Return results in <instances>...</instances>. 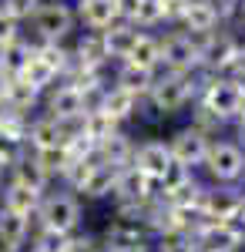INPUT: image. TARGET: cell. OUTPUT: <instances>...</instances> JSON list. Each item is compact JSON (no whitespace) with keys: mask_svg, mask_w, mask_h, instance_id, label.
I'll use <instances>...</instances> for the list:
<instances>
[{"mask_svg":"<svg viewBox=\"0 0 245 252\" xmlns=\"http://www.w3.org/2000/svg\"><path fill=\"white\" fill-rule=\"evenodd\" d=\"M242 10H245V3H242Z\"/></svg>","mask_w":245,"mask_h":252,"instance_id":"cell-44","label":"cell"},{"mask_svg":"<svg viewBox=\"0 0 245 252\" xmlns=\"http://www.w3.org/2000/svg\"><path fill=\"white\" fill-rule=\"evenodd\" d=\"M0 195H3V209H10V212H17V215H27V219L37 215V205H40V198H44L40 192L20 185V182H10Z\"/></svg>","mask_w":245,"mask_h":252,"instance_id":"cell-21","label":"cell"},{"mask_svg":"<svg viewBox=\"0 0 245 252\" xmlns=\"http://www.w3.org/2000/svg\"><path fill=\"white\" fill-rule=\"evenodd\" d=\"M31 20H34V31H37L40 44H61L74 31V10L64 0H44Z\"/></svg>","mask_w":245,"mask_h":252,"instance_id":"cell-2","label":"cell"},{"mask_svg":"<svg viewBox=\"0 0 245 252\" xmlns=\"http://www.w3.org/2000/svg\"><path fill=\"white\" fill-rule=\"evenodd\" d=\"M31 54H34V44H27L24 37H17L14 44L0 47V71H3L7 78H17L20 71H24V64L31 61Z\"/></svg>","mask_w":245,"mask_h":252,"instance_id":"cell-23","label":"cell"},{"mask_svg":"<svg viewBox=\"0 0 245 252\" xmlns=\"http://www.w3.org/2000/svg\"><path fill=\"white\" fill-rule=\"evenodd\" d=\"M134 108H138V97L131 91H124V88H108V94H104V104H101V111L114 121H124V118L134 115Z\"/></svg>","mask_w":245,"mask_h":252,"instance_id":"cell-26","label":"cell"},{"mask_svg":"<svg viewBox=\"0 0 245 252\" xmlns=\"http://www.w3.org/2000/svg\"><path fill=\"white\" fill-rule=\"evenodd\" d=\"M74 61H77V67H88V71H101V64L108 61L101 34H94V31H91V34H84V37L77 40Z\"/></svg>","mask_w":245,"mask_h":252,"instance_id":"cell-22","label":"cell"},{"mask_svg":"<svg viewBox=\"0 0 245 252\" xmlns=\"http://www.w3.org/2000/svg\"><path fill=\"white\" fill-rule=\"evenodd\" d=\"M27 145H31V152H37V155L64 148V145H67L64 125L54 121V118H37L34 125H27Z\"/></svg>","mask_w":245,"mask_h":252,"instance_id":"cell-13","label":"cell"},{"mask_svg":"<svg viewBox=\"0 0 245 252\" xmlns=\"http://www.w3.org/2000/svg\"><path fill=\"white\" fill-rule=\"evenodd\" d=\"M232 84H235V91H239V97H242V104H245V64L235 71V78H232Z\"/></svg>","mask_w":245,"mask_h":252,"instance_id":"cell-40","label":"cell"},{"mask_svg":"<svg viewBox=\"0 0 245 252\" xmlns=\"http://www.w3.org/2000/svg\"><path fill=\"white\" fill-rule=\"evenodd\" d=\"M138 31H134V24H111L104 34H101V40H104V54L108 58H121L128 61V54H131V47L138 44Z\"/></svg>","mask_w":245,"mask_h":252,"instance_id":"cell-20","label":"cell"},{"mask_svg":"<svg viewBox=\"0 0 245 252\" xmlns=\"http://www.w3.org/2000/svg\"><path fill=\"white\" fill-rule=\"evenodd\" d=\"M239 118H242V128H245V104H242V111H239Z\"/></svg>","mask_w":245,"mask_h":252,"instance_id":"cell-43","label":"cell"},{"mask_svg":"<svg viewBox=\"0 0 245 252\" xmlns=\"http://www.w3.org/2000/svg\"><path fill=\"white\" fill-rule=\"evenodd\" d=\"M17 37H20V31H17V20H14V17H7V14L0 10V47L14 44Z\"/></svg>","mask_w":245,"mask_h":252,"instance_id":"cell-36","label":"cell"},{"mask_svg":"<svg viewBox=\"0 0 245 252\" xmlns=\"http://www.w3.org/2000/svg\"><path fill=\"white\" fill-rule=\"evenodd\" d=\"M118 175H121V165H111V161H101L97 158L94 165H91V172L84 175V182L77 185V192H84L88 198H104V195L114 192Z\"/></svg>","mask_w":245,"mask_h":252,"instance_id":"cell-15","label":"cell"},{"mask_svg":"<svg viewBox=\"0 0 245 252\" xmlns=\"http://www.w3.org/2000/svg\"><path fill=\"white\" fill-rule=\"evenodd\" d=\"M185 27H188L191 34H198V37H208V34H215V27H218V17H215V10L205 3H191L188 10H185ZM188 34V37H191Z\"/></svg>","mask_w":245,"mask_h":252,"instance_id":"cell-25","label":"cell"},{"mask_svg":"<svg viewBox=\"0 0 245 252\" xmlns=\"http://www.w3.org/2000/svg\"><path fill=\"white\" fill-rule=\"evenodd\" d=\"M195 178H191V168H185V165H178V161H171L168 172L161 175V189H165V195L168 192H178V189H185V185H191Z\"/></svg>","mask_w":245,"mask_h":252,"instance_id":"cell-32","label":"cell"},{"mask_svg":"<svg viewBox=\"0 0 245 252\" xmlns=\"http://www.w3.org/2000/svg\"><path fill=\"white\" fill-rule=\"evenodd\" d=\"M239 202H242V195H235L232 189H205L202 219L205 222H232L239 215Z\"/></svg>","mask_w":245,"mask_h":252,"instance_id":"cell-14","label":"cell"},{"mask_svg":"<svg viewBox=\"0 0 245 252\" xmlns=\"http://www.w3.org/2000/svg\"><path fill=\"white\" fill-rule=\"evenodd\" d=\"M47 118H54V121H77V118H84V94H81V88L77 84H61L51 91L47 97Z\"/></svg>","mask_w":245,"mask_h":252,"instance_id":"cell-12","label":"cell"},{"mask_svg":"<svg viewBox=\"0 0 245 252\" xmlns=\"http://www.w3.org/2000/svg\"><path fill=\"white\" fill-rule=\"evenodd\" d=\"M3 172H10V165H7V161L0 158V178H3Z\"/></svg>","mask_w":245,"mask_h":252,"instance_id":"cell-41","label":"cell"},{"mask_svg":"<svg viewBox=\"0 0 245 252\" xmlns=\"http://www.w3.org/2000/svg\"><path fill=\"white\" fill-rule=\"evenodd\" d=\"M27 235H31V219H27V215L0 209V249L3 252L24 249V246H27Z\"/></svg>","mask_w":245,"mask_h":252,"instance_id":"cell-16","label":"cell"},{"mask_svg":"<svg viewBox=\"0 0 245 252\" xmlns=\"http://www.w3.org/2000/svg\"><path fill=\"white\" fill-rule=\"evenodd\" d=\"M205 168H208V175L218 178V182H235V178L245 172L242 148L232 145V141H215V145H208Z\"/></svg>","mask_w":245,"mask_h":252,"instance_id":"cell-5","label":"cell"},{"mask_svg":"<svg viewBox=\"0 0 245 252\" xmlns=\"http://www.w3.org/2000/svg\"><path fill=\"white\" fill-rule=\"evenodd\" d=\"M208 141L198 128H182V131H175V138L168 141V152H171V161H178V165H198V161H205L208 155Z\"/></svg>","mask_w":245,"mask_h":252,"instance_id":"cell-9","label":"cell"},{"mask_svg":"<svg viewBox=\"0 0 245 252\" xmlns=\"http://www.w3.org/2000/svg\"><path fill=\"white\" fill-rule=\"evenodd\" d=\"M111 135H118V121H114V118H108L104 111L84 115V138L94 145V152H97V145H101V141H108Z\"/></svg>","mask_w":245,"mask_h":252,"instance_id":"cell-28","label":"cell"},{"mask_svg":"<svg viewBox=\"0 0 245 252\" xmlns=\"http://www.w3.org/2000/svg\"><path fill=\"white\" fill-rule=\"evenodd\" d=\"M195 84H191L185 74H165L151 84V104L161 111V115H175L178 108H185V101L191 97Z\"/></svg>","mask_w":245,"mask_h":252,"instance_id":"cell-4","label":"cell"},{"mask_svg":"<svg viewBox=\"0 0 245 252\" xmlns=\"http://www.w3.org/2000/svg\"><path fill=\"white\" fill-rule=\"evenodd\" d=\"M161 252H198V249H195V239L191 235H165Z\"/></svg>","mask_w":245,"mask_h":252,"instance_id":"cell-35","label":"cell"},{"mask_svg":"<svg viewBox=\"0 0 245 252\" xmlns=\"http://www.w3.org/2000/svg\"><path fill=\"white\" fill-rule=\"evenodd\" d=\"M131 155H134L131 141L121 135V131H118V135H111L108 141H101V145H97V158H101V161H111V165H121V168L131 161Z\"/></svg>","mask_w":245,"mask_h":252,"instance_id":"cell-27","label":"cell"},{"mask_svg":"<svg viewBox=\"0 0 245 252\" xmlns=\"http://www.w3.org/2000/svg\"><path fill=\"white\" fill-rule=\"evenodd\" d=\"M40 3H44V0H3V3H0V10L20 24V20L34 17V10H37Z\"/></svg>","mask_w":245,"mask_h":252,"instance_id":"cell-33","label":"cell"},{"mask_svg":"<svg viewBox=\"0 0 245 252\" xmlns=\"http://www.w3.org/2000/svg\"><path fill=\"white\" fill-rule=\"evenodd\" d=\"M124 64H131V67H141V71H154L158 67V40L154 37H138V44L131 47V54Z\"/></svg>","mask_w":245,"mask_h":252,"instance_id":"cell-30","label":"cell"},{"mask_svg":"<svg viewBox=\"0 0 245 252\" xmlns=\"http://www.w3.org/2000/svg\"><path fill=\"white\" fill-rule=\"evenodd\" d=\"M158 64H165L171 74H185L198 67V44L188 34H171L165 44H158Z\"/></svg>","mask_w":245,"mask_h":252,"instance_id":"cell-6","label":"cell"},{"mask_svg":"<svg viewBox=\"0 0 245 252\" xmlns=\"http://www.w3.org/2000/svg\"><path fill=\"white\" fill-rule=\"evenodd\" d=\"M151 192H154V182L148 175H141L138 168H121L118 175V185H114V195H118V205H148Z\"/></svg>","mask_w":245,"mask_h":252,"instance_id":"cell-10","label":"cell"},{"mask_svg":"<svg viewBox=\"0 0 245 252\" xmlns=\"http://www.w3.org/2000/svg\"><path fill=\"white\" fill-rule=\"evenodd\" d=\"M208 7L215 10V17L222 20V17H228V14L239 10V0H208Z\"/></svg>","mask_w":245,"mask_h":252,"instance_id":"cell-38","label":"cell"},{"mask_svg":"<svg viewBox=\"0 0 245 252\" xmlns=\"http://www.w3.org/2000/svg\"><path fill=\"white\" fill-rule=\"evenodd\" d=\"M71 252H104V246H97L94 239L81 235V239H71Z\"/></svg>","mask_w":245,"mask_h":252,"instance_id":"cell-39","label":"cell"},{"mask_svg":"<svg viewBox=\"0 0 245 252\" xmlns=\"http://www.w3.org/2000/svg\"><path fill=\"white\" fill-rule=\"evenodd\" d=\"M202 108H208L218 121H228V118H239V111H242V97H239V91H235L232 81H218L215 78V81L205 84V101H202Z\"/></svg>","mask_w":245,"mask_h":252,"instance_id":"cell-8","label":"cell"},{"mask_svg":"<svg viewBox=\"0 0 245 252\" xmlns=\"http://www.w3.org/2000/svg\"><path fill=\"white\" fill-rule=\"evenodd\" d=\"M74 17H81L84 27H91L94 34H104L111 24H118V10H114V0H77Z\"/></svg>","mask_w":245,"mask_h":252,"instance_id":"cell-18","label":"cell"},{"mask_svg":"<svg viewBox=\"0 0 245 252\" xmlns=\"http://www.w3.org/2000/svg\"><path fill=\"white\" fill-rule=\"evenodd\" d=\"M118 252H145V246H138V249H118Z\"/></svg>","mask_w":245,"mask_h":252,"instance_id":"cell-42","label":"cell"},{"mask_svg":"<svg viewBox=\"0 0 245 252\" xmlns=\"http://www.w3.org/2000/svg\"><path fill=\"white\" fill-rule=\"evenodd\" d=\"M37 219H40V229H47V232L74 235V229L81 225V202L64 192L44 195L37 205Z\"/></svg>","mask_w":245,"mask_h":252,"instance_id":"cell-1","label":"cell"},{"mask_svg":"<svg viewBox=\"0 0 245 252\" xmlns=\"http://www.w3.org/2000/svg\"><path fill=\"white\" fill-rule=\"evenodd\" d=\"M71 239H74V235H61V232L40 229L37 239H34V246H31V252H71Z\"/></svg>","mask_w":245,"mask_h":252,"instance_id":"cell-31","label":"cell"},{"mask_svg":"<svg viewBox=\"0 0 245 252\" xmlns=\"http://www.w3.org/2000/svg\"><path fill=\"white\" fill-rule=\"evenodd\" d=\"M168 165H171V152L165 141H145V145L134 148V155H131V168L148 175L151 182H161V175L168 172Z\"/></svg>","mask_w":245,"mask_h":252,"instance_id":"cell-11","label":"cell"},{"mask_svg":"<svg viewBox=\"0 0 245 252\" xmlns=\"http://www.w3.org/2000/svg\"><path fill=\"white\" fill-rule=\"evenodd\" d=\"M138 3H141V0H114V10H118V20H121V24H134V14H138Z\"/></svg>","mask_w":245,"mask_h":252,"instance_id":"cell-37","label":"cell"},{"mask_svg":"<svg viewBox=\"0 0 245 252\" xmlns=\"http://www.w3.org/2000/svg\"><path fill=\"white\" fill-rule=\"evenodd\" d=\"M191 239L198 252H235L242 246V235L232 222H202Z\"/></svg>","mask_w":245,"mask_h":252,"instance_id":"cell-7","label":"cell"},{"mask_svg":"<svg viewBox=\"0 0 245 252\" xmlns=\"http://www.w3.org/2000/svg\"><path fill=\"white\" fill-rule=\"evenodd\" d=\"M154 78H151V71H141V67H131V64H124L121 71H118V84L114 88H124V91H131L134 97L148 94Z\"/></svg>","mask_w":245,"mask_h":252,"instance_id":"cell-29","label":"cell"},{"mask_svg":"<svg viewBox=\"0 0 245 252\" xmlns=\"http://www.w3.org/2000/svg\"><path fill=\"white\" fill-rule=\"evenodd\" d=\"M242 175H245V172H242Z\"/></svg>","mask_w":245,"mask_h":252,"instance_id":"cell-45","label":"cell"},{"mask_svg":"<svg viewBox=\"0 0 245 252\" xmlns=\"http://www.w3.org/2000/svg\"><path fill=\"white\" fill-rule=\"evenodd\" d=\"M47 178H51V175L44 172V165L37 161L34 152H24V155L10 165V182H20V185H27V189H34V192H44Z\"/></svg>","mask_w":245,"mask_h":252,"instance_id":"cell-19","label":"cell"},{"mask_svg":"<svg viewBox=\"0 0 245 252\" xmlns=\"http://www.w3.org/2000/svg\"><path fill=\"white\" fill-rule=\"evenodd\" d=\"M145 239V225L134 219H114L111 229L104 232V252H118V249H138Z\"/></svg>","mask_w":245,"mask_h":252,"instance_id":"cell-17","label":"cell"},{"mask_svg":"<svg viewBox=\"0 0 245 252\" xmlns=\"http://www.w3.org/2000/svg\"><path fill=\"white\" fill-rule=\"evenodd\" d=\"M198 64L205 71H225V67H239L242 64V51L232 34H208L198 44Z\"/></svg>","mask_w":245,"mask_h":252,"instance_id":"cell-3","label":"cell"},{"mask_svg":"<svg viewBox=\"0 0 245 252\" xmlns=\"http://www.w3.org/2000/svg\"><path fill=\"white\" fill-rule=\"evenodd\" d=\"M158 20H165L161 0H141V3H138V14H134V24H141V27H154Z\"/></svg>","mask_w":245,"mask_h":252,"instance_id":"cell-34","label":"cell"},{"mask_svg":"<svg viewBox=\"0 0 245 252\" xmlns=\"http://www.w3.org/2000/svg\"><path fill=\"white\" fill-rule=\"evenodd\" d=\"M17 78L24 81V84H31V88H34V91L40 94V91H47V88H51V84L57 81V71L51 67V64H47V61H40L37 54H31V61L24 64V71H20Z\"/></svg>","mask_w":245,"mask_h":252,"instance_id":"cell-24","label":"cell"}]
</instances>
